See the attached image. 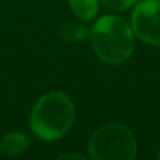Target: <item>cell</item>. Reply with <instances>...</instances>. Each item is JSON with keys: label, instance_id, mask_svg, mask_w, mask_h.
<instances>
[{"label": "cell", "instance_id": "obj_10", "mask_svg": "<svg viewBox=\"0 0 160 160\" xmlns=\"http://www.w3.org/2000/svg\"><path fill=\"white\" fill-rule=\"evenodd\" d=\"M158 158H159V159H160V152H159V155H158Z\"/></svg>", "mask_w": 160, "mask_h": 160}, {"label": "cell", "instance_id": "obj_4", "mask_svg": "<svg viewBox=\"0 0 160 160\" xmlns=\"http://www.w3.org/2000/svg\"><path fill=\"white\" fill-rule=\"evenodd\" d=\"M132 30L135 37L149 45H160V0H142L132 11Z\"/></svg>", "mask_w": 160, "mask_h": 160}, {"label": "cell", "instance_id": "obj_5", "mask_svg": "<svg viewBox=\"0 0 160 160\" xmlns=\"http://www.w3.org/2000/svg\"><path fill=\"white\" fill-rule=\"evenodd\" d=\"M30 149V138L22 132L6 133L0 139V155L6 158H18Z\"/></svg>", "mask_w": 160, "mask_h": 160}, {"label": "cell", "instance_id": "obj_6", "mask_svg": "<svg viewBox=\"0 0 160 160\" xmlns=\"http://www.w3.org/2000/svg\"><path fill=\"white\" fill-rule=\"evenodd\" d=\"M69 7L78 18L88 21L98 13L100 0H69Z\"/></svg>", "mask_w": 160, "mask_h": 160}, {"label": "cell", "instance_id": "obj_9", "mask_svg": "<svg viewBox=\"0 0 160 160\" xmlns=\"http://www.w3.org/2000/svg\"><path fill=\"white\" fill-rule=\"evenodd\" d=\"M59 159H86V156L80 155V153H65V155L58 156Z\"/></svg>", "mask_w": 160, "mask_h": 160}, {"label": "cell", "instance_id": "obj_2", "mask_svg": "<svg viewBox=\"0 0 160 160\" xmlns=\"http://www.w3.org/2000/svg\"><path fill=\"white\" fill-rule=\"evenodd\" d=\"M91 47L98 59L108 65H119L131 58L135 48L132 25L118 16H102L90 30Z\"/></svg>", "mask_w": 160, "mask_h": 160}, {"label": "cell", "instance_id": "obj_7", "mask_svg": "<svg viewBox=\"0 0 160 160\" xmlns=\"http://www.w3.org/2000/svg\"><path fill=\"white\" fill-rule=\"evenodd\" d=\"M61 34L66 41H72V42H78L82 41L87 37L88 34V28L84 24L78 21H70V22H65L61 28Z\"/></svg>", "mask_w": 160, "mask_h": 160}, {"label": "cell", "instance_id": "obj_8", "mask_svg": "<svg viewBox=\"0 0 160 160\" xmlns=\"http://www.w3.org/2000/svg\"><path fill=\"white\" fill-rule=\"evenodd\" d=\"M107 8L112 11H125L131 7H135V4L139 0H100Z\"/></svg>", "mask_w": 160, "mask_h": 160}, {"label": "cell", "instance_id": "obj_3", "mask_svg": "<svg viewBox=\"0 0 160 160\" xmlns=\"http://www.w3.org/2000/svg\"><path fill=\"white\" fill-rule=\"evenodd\" d=\"M138 145L125 125L107 124L97 129L88 142V156L94 160H133Z\"/></svg>", "mask_w": 160, "mask_h": 160}, {"label": "cell", "instance_id": "obj_1", "mask_svg": "<svg viewBox=\"0 0 160 160\" xmlns=\"http://www.w3.org/2000/svg\"><path fill=\"white\" fill-rule=\"evenodd\" d=\"M73 101L62 91H51L35 102L30 117L31 132L45 142H52L69 132L75 122Z\"/></svg>", "mask_w": 160, "mask_h": 160}]
</instances>
